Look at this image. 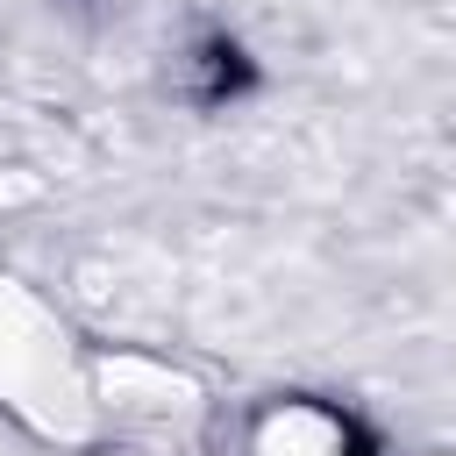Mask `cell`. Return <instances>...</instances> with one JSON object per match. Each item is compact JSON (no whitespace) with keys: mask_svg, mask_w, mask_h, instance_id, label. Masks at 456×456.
Listing matches in <instances>:
<instances>
[{"mask_svg":"<svg viewBox=\"0 0 456 456\" xmlns=\"http://www.w3.org/2000/svg\"><path fill=\"white\" fill-rule=\"evenodd\" d=\"M207 456H378V442L349 406L321 392H264L214 428Z\"/></svg>","mask_w":456,"mask_h":456,"instance_id":"6da1fadb","label":"cell"},{"mask_svg":"<svg viewBox=\"0 0 456 456\" xmlns=\"http://www.w3.org/2000/svg\"><path fill=\"white\" fill-rule=\"evenodd\" d=\"M249 50L228 36V28H207L200 43H185V57H178V93L192 100V107H228L235 93H249Z\"/></svg>","mask_w":456,"mask_h":456,"instance_id":"7a4b0ae2","label":"cell"}]
</instances>
